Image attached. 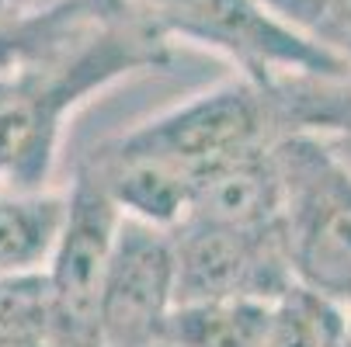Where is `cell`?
Wrapping results in <instances>:
<instances>
[{"mask_svg":"<svg viewBox=\"0 0 351 347\" xmlns=\"http://www.w3.org/2000/svg\"><path fill=\"white\" fill-rule=\"evenodd\" d=\"M282 240L292 281L351 306V181L303 136H282Z\"/></svg>","mask_w":351,"mask_h":347,"instance_id":"obj_3","label":"cell"},{"mask_svg":"<svg viewBox=\"0 0 351 347\" xmlns=\"http://www.w3.org/2000/svg\"><path fill=\"white\" fill-rule=\"evenodd\" d=\"M271 303L258 299H209L181 303L171 316V347H261Z\"/></svg>","mask_w":351,"mask_h":347,"instance_id":"obj_8","label":"cell"},{"mask_svg":"<svg viewBox=\"0 0 351 347\" xmlns=\"http://www.w3.org/2000/svg\"><path fill=\"white\" fill-rule=\"evenodd\" d=\"M282 136H303L351 181V77H282L268 83Z\"/></svg>","mask_w":351,"mask_h":347,"instance_id":"obj_6","label":"cell"},{"mask_svg":"<svg viewBox=\"0 0 351 347\" xmlns=\"http://www.w3.org/2000/svg\"><path fill=\"white\" fill-rule=\"evenodd\" d=\"M108 139L129 153H143L174 167L191 184H198V177H206L209 170L243 153L275 146L282 129L268 83L233 73Z\"/></svg>","mask_w":351,"mask_h":347,"instance_id":"obj_2","label":"cell"},{"mask_svg":"<svg viewBox=\"0 0 351 347\" xmlns=\"http://www.w3.org/2000/svg\"><path fill=\"white\" fill-rule=\"evenodd\" d=\"M167 347H171V344H167Z\"/></svg>","mask_w":351,"mask_h":347,"instance_id":"obj_14","label":"cell"},{"mask_svg":"<svg viewBox=\"0 0 351 347\" xmlns=\"http://www.w3.org/2000/svg\"><path fill=\"white\" fill-rule=\"evenodd\" d=\"M84 8H90L94 14H101L108 21H122V18H132V8L129 0H80Z\"/></svg>","mask_w":351,"mask_h":347,"instance_id":"obj_10","label":"cell"},{"mask_svg":"<svg viewBox=\"0 0 351 347\" xmlns=\"http://www.w3.org/2000/svg\"><path fill=\"white\" fill-rule=\"evenodd\" d=\"M0 188H8V174H4V164H0Z\"/></svg>","mask_w":351,"mask_h":347,"instance_id":"obj_13","label":"cell"},{"mask_svg":"<svg viewBox=\"0 0 351 347\" xmlns=\"http://www.w3.org/2000/svg\"><path fill=\"white\" fill-rule=\"evenodd\" d=\"M66 219V188H0V285L42 278Z\"/></svg>","mask_w":351,"mask_h":347,"instance_id":"obj_7","label":"cell"},{"mask_svg":"<svg viewBox=\"0 0 351 347\" xmlns=\"http://www.w3.org/2000/svg\"><path fill=\"white\" fill-rule=\"evenodd\" d=\"M341 347H351V306H348V316H344V333H341Z\"/></svg>","mask_w":351,"mask_h":347,"instance_id":"obj_12","label":"cell"},{"mask_svg":"<svg viewBox=\"0 0 351 347\" xmlns=\"http://www.w3.org/2000/svg\"><path fill=\"white\" fill-rule=\"evenodd\" d=\"M344 316V306L292 285L271 303L261 347H341Z\"/></svg>","mask_w":351,"mask_h":347,"instance_id":"obj_9","label":"cell"},{"mask_svg":"<svg viewBox=\"0 0 351 347\" xmlns=\"http://www.w3.org/2000/svg\"><path fill=\"white\" fill-rule=\"evenodd\" d=\"M178 309L171 233L122 219L101 281L97 333L105 347H167Z\"/></svg>","mask_w":351,"mask_h":347,"instance_id":"obj_5","label":"cell"},{"mask_svg":"<svg viewBox=\"0 0 351 347\" xmlns=\"http://www.w3.org/2000/svg\"><path fill=\"white\" fill-rule=\"evenodd\" d=\"M129 8L164 42L213 53L230 63L237 77L254 83L303 73H348L341 60L282 21L265 0H129Z\"/></svg>","mask_w":351,"mask_h":347,"instance_id":"obj_1","label":"cell"},{"mask_svg":"<svg viewBox=\"0 0 351 347\" xmlns=\"http://www.w3.org/2000/svg\"><path fill=\"white\" fill-rule=\"evenodd\" d=\"M174 295L181 303L209 299H258L275 303L292 288L282 226L230 229L198 219H181L171 229Z\"/></svg>","mask_w":351,"mask_h":347,"instance_id":"obj_4","label":"cell"},{"mask_svg":"<svg viewBox=\"0 0 351 347\" xmlns=\"http://www.w3.org/2000/svg\"><path fill=\"white\" fill-rule=\"evenodd\" d=\"M42 0H0V28L18 21L21 14H28L32 8H38Z\"/></svg>","mask_w":351,"mask_h":347,"instance_id":"obj_11","label":"cell"}]
</instances>
